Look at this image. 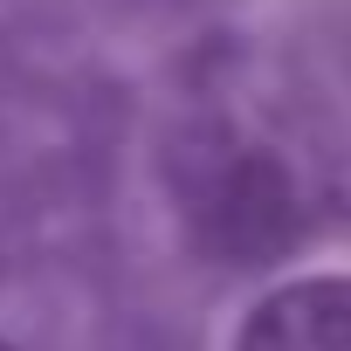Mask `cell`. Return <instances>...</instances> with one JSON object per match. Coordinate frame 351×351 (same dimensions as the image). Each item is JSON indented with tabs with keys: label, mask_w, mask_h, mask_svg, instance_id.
I'll use <instances>...</instances> for the list:
<instances>
[{
	"label": "cell",
	"mask_w": 351,
	"mask_h": 351,
	"mask_svg": "<svg viewBox=\"0 0 351 351\" xmlns=\"http://www.w3.org/2000/svg\"><path fill=\"white\" fill-rule=\"evenodd\" d=\"M234 351H351V276H303L262 296Z\"/></svg>",
	"instance_id": "obj_1"
},
{
	"label": "cell",
	"mask_w": 351,
	"mask_h": 351,
	"mask_svg": "<svg viewBox=\"0 0 351 351\" xmlns=\"http://www.w3.org/2000/svg\"><path fill=\"white\" fill-rule=\"evenodd\" d=\"M0 351H14V344H0Z\"/></svg>",
	"instance_id": "obj_2"
}]
</instances>
